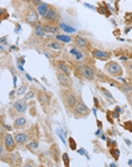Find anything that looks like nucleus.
Masks as SVG:
<instances>
[{
  "label": "nucleus",
  "instance_id": "20",
  "mask_svg": "<svg viewBox=\"0 0 132 167\" xmlns=\"http://www.w3.org/2000/svg\"><path fill=\"white\" fill-rule=\"evenodd\" d=\"M51 155H52L53 157V160L55 161V163H58L59 160H60V157H61V154H60V150H59V148H58V146L54 143L52 147H51Z\"/></svg>",
  "mask_w": 132,
  "mask_h": 167
},
{
  "label": "nucleus",
  "instance_id": "37",
  "mask_svg": "<svg viewBox=\"0 0 132 167\" xmlns=\"http://www.w3.org/2000/svg\"><path fill=\"white\" fill-rule=\"evenodd\" d=\"M18 61L20 62V65H24V62H25V59H24V58H19V59H18Z\"/></svg>",
  "mask_w": 132,
  "mask_h": 167
},
{
  "label": "nucleus",
  "instance_id": "2",
  "mask_svg": "<svg viewBox=\"0 0 132 167\" xmlns=\"http://www.w3.org/2000/svg\"><path fill=\"white\" fill-rule=\"evenodd\" d=\"M76 72L78 74V77L85 79V80L93 81L95 79V70L89 65H82V63L78 65L77 69H76Z\"/></svg>",
  "mask_w": 132,
  "mask_h": 167
},
{
  "label": "nucleus",
  "instance_id": "23",
  "mask_svg": "<svg viewBox=\"0 0 132 167\" xmlns=\"http://www.w3.org/2000/svg\"><path fill=\"white\" fill-rule=\"evenodd\" d=\"M27 149H29L32 152H35V150L38 149V141L34 140V141L29 142V143L27 145Z\"/></svg>",
  "mask_w": 132,
  "mask_h": 167
},
{
  "label": "nucleus",
  "instance_id": "8",
  "mask_svg": "<svg viewBox=\"0 0 132 167\" xmlns=\"http://www.w3.org/2000/svg\"><path fill=\"white\" fill-rule=\"evenodd\" d=\"M57 78H58V81L60 84V86L62 87H66V88H70L72 86L71 83V79L69 76H67L66 74H63L62 71L57 69Z\"/></svg>",
  "mask_w": 132,
  "mask_h": 167
},
{
  "label": "nucleus",
  "instance_id": "4",
  "mask_svg": "<svg viewBox=\"0 0 132 167\" xmlns=\"http://www.w3.org/2000/svg\"><path fill=\"white\" fill-rule=\"evenodd\" d=\"M72 112H73L75 117H77V119L87 117L88 115H89V113H90V111H89V109L87 107V105L84 103V100H78L77 104L75 105V107L72 109Z\"/></svg>",
  "mask_w": 132,
  "mask_h": 167
},
{
  "label": "nucleus",
  "instance_id": "10",
  "mask_svg": "<svg viewBox=\"0 0 132 167\" xmlns=\"http://www.w3.org/2000/svg\"><path fill=\"white\" fill-rule=\"evenodd\" d=\"M13 109H15L17 113H20V114H23V113H25L28 109V105H27V100L24 98V100H15L14 103H13Z\"/></svg>",
  "mask_w": 132,
  "mask_h": 167
},
{
  "label": "nucleus",
  "instance_id": "24",
  "mask_svg": "<svg viewBox=\"0 0 132 167\" xmlns=\"http://www.w3.org/2000/svg\"><path fill=\"white\" fill-rule=\"evenodd\" d=\"M57 40L61 41L62 43H69V42H72V39H71L70 36H67V35H60V34H58V35H57Z\"/></svg>",
  "mask_w": 132,
  "mask_h": 167
},
{
  "label": "nucleus",
  "instance_id": "22",
  "mask_svg": "<svg viewBox=\"0 0 132 167\" xmlns=\"http://www.w3.org/2000/svg\"><path fill=\"white\" fill-rule=\"evenodd\" d=\"M59 27H60L61 29H63L64 32H67V33H75V32H76V29H75L73 27L67 25V24H64V23H60V24H59Z\"/></svg>",
  "mask_w": 132,
  "mask_h": 167
},
{
  "label": "nucleus",
  "instance_id": "39",
  "mask_svg": "<svg viewBox=\"0 0 132 167\" xmlns=\"http://www.w3.org/2000/svg\"><path fill=\"white\" fill-rule=\"evenodd\" d=\"M125 142H126V143H128V145H129V146H130V145H131V142H130V140H125Z\"/></svg>",
  "mask_w": 132,
  "mask_h": 167
},
{
  "label": "nucleus",
  "instance_id": "38",
  "mask_svg": "<svg viewBox=\"0 0 132 167\" xmlns=\"http://www.w3.org/2000/svg\"><path fill=\"white\" fill-rule=\"evenodd\" d=\"M115 111H117V112H119V113H120V112H121V109H120V107H119V106H117V107H115Z\"/></svg>",
  "mask_w": 132,
  "mask_h": 167
},
{
  "label": "nucleus",
  "instance_id": "11",
  "mask_svg": "<svg viewBox=\"0 0 132 167\" xmlns=\"http://www.w3.org/2000/svg\"><path fill=\"white\" fill-rule=\"evenodd\" d=\"M91 55H93V58L101 60V61H108L112 57V54L110 52H106V51L103 50H97V49L91 51Z\"/></svg>",
  "mask_w": 132,
  "mask_h": 167
},
{
  "label": "nucleus",
  "instance_id": "31",
  "mask_svg": "<svg viewBox=\"0 0 132 167\" xmlns=\"http://www.w3.org/2000/svg\"><path fill=\"white\" fill-rule=\"evenodd\" d=\"M101 91L104 93V94H105V96H107V97H108L110 100H113V96H112V94L108 92V91H107L106 88H103V87H101Z\"/></svg>",
  "mask_w": 132,
  "mask_h": 167
},
{
  "label": "nucleus",
  "instance_id": "33",
  "mask_svg": "<svg viewBox=\"0 0 132 167\" xmlns=\"http://www.w3.org/2000/svg\"><path fill=\"white\" fill-rule=\"evenodd\" d=\"M107 143H110V145H107L108 147H115V145H116V142L113 140H110V139H107Z\"/></svg>",
  "mask_w": 132,
  "mask_h": 167
},
{
  "label": "nucleus",
  "instance_id": "9",
  "mask_svg": "<svg viewBox=\"0 0 132 167\" xmlns=\"http://www.w3.org/2000/svg\"><path fill=\"white\" fill-rule=\"evenodd\" d=\"M37 100L41 103V105L43 106V109H44L50 105L51 97H50V95L45 92V91H38V92H37Z\"/></svg>",
  "mask_w": 132,
  "mask_h": 167
},
{
  "label": "nucleus",
  "instance_id": "13",
  "mask_svg": "<svg viewBox=\"0 0 132 167\" xmlns=\"http://www.w3.org/2000/svg\"><path fill=\"white\" fill-rule=\"evenodd\" d=\"M45 45L50 49V50L53 51H60L63 49V44L59 40H53V39H50L45 42Z\"/></svg>",
  "mask_w": 132,
  "mask_h": 167
},
{
  "label": "nucleus",
  "instance_id": "1",
  "mask_svg": "<svg viewBox=\"0 0 132 167\" xmlns=\"http://www.w3.org/2000/svg\"><path fill=\"white\" fill-rule=\"evenodd\" d=\"M60 96L62 98V103L63 105L69 109H73L75 105L77 104L78 102V96L75 94V93L71 91L70 88H66V87H62L61 91H60Z\"/></svg>",
  "mask_w": 132,
  "mask_h": 167
},
{
  "label": "nucleus",
  "instance_id": "7",
  "mask_svg": "<svg viewBox=\"0 0 132 167\" xmlns=\"http://www.w3.org/2000/svg\"><path fill=\"white\" fill-rule=\"evenodd\" d=\"M1 142L3 143V146H5L6 150L8 151V152H11V151L15 149V147H16L15 138H14L10 133H8V132L1 138Z\"/></svg>",
  "mask_w": 132,
  "mask_h": 167
},
{
  "label": "nucleus",
  "instance_id": "6",
  "mask_svg": "<svg viewBox=\"0 0 132 167\" xmlns=\"http://www.w3.org/2000/svg\"><path fill=\"white\" fill-rule=\"evenodd\" d=\"M59 18H60L59 10L55 8V7L51 6L50 9H49V11L46 13V15L44 16L43 20L46 22V23H54V24H55V23L59 20Z\"/></svg>",
  "mask_w": 132,
  "mask_h": 167
},
{
  "label": "nucleus",
  "instance_id": "42",
  "mask_svg": "<svg viewBox=\"0 0 132 167\" xmlns=\"http://www.w3.org/2000/svg\"><path fill=\"white\" fill-rule=\"evenodd\" d=\"M129 165H130V166H132V160H131V159L129 160Z\"/></svg>",
  "mask_w": 132,
  "mask_h": 167
},
{
  "label": "nucleus",
  "instance_id": "12",
  "mask_svg": "<svg viewBox=\"0 0 132 167\" xmlns=\"http://www.w3.org/2000/svg\"><path fill=\"white\" fill-rule=\"evenodd\" d=\"M55 67L58 70H60L62 71L63 74H66L67 76H71V68L68 66V63L67 62H64V61H62V60H58V61H55Z\"/></svg>",
  "mask_w": 132,
  "mask_h": 167
},
{
  "label": "nucleus",
  "instance_id": "32",
  "mask_svg": "<svg viewBox=\"0 0 132 167\" xmlns=\"http://www.w3.org/2000/svg\"><path fill=\"white\" fill-rule=\"evenodd\" d=\"M126 70H128L129 75L132 76V62H128L126 63Z\"/></svg>",
  "mask_w": 132,
  "mask_h": 167
},
{
  "label": "nucleus",
  "instance_id": "26",
  "mask_svg": "<svg viewBox=\"0 0 132 167\" xmlns=\"http://www.w3.org/2000/svg\"><path fill=\"white\" fill-rule=\"evenodd\" d=\"M121 91H122L124 94H129V93L132 91V86H130L129 84H126L125 81H124L123 85L121 86Z\"/></svg>",
  "mask_w": 132,
  "mask_h": 167
},
{
  "label": "nucleus",
  "instance_id": "35",
  "mask_svg": "<svg viewBox=\"0 0 132 167\" xmlns=\"http://www.w3.org/2000/svg\"><path fill=\"white\" fill-rule=\"evenodd\" d=\"M94 103H95V106H96V107H98V106H99V103H98L97 97H94Z\"/></svg>",
  "mask_w": 132,
  "mask_h": 167
},
{
  "label": "nucleus",
  "instance_id": "19",
  "mask_svg": "<svg viewBox=\"0 0 132 167\" xmlns=\"http://www.w3.org/2000/svg\"><path fill=\"white\" fill-rule=\"evenodd\" d=\"M14 138H15L16 143L23 145V143H26V142L28 141L29 135H28V133H26V132H18V133H16L14 135Z\"/></svg>",
  "mask_w": 132,
  "mask_h": 167
},
{
  "label": "nucleus",
  "instance_id": "28",
  "mask_svg": "<svg viewBox=\"0 0 132 167\" xmlns=\"http://www.w3.org/2000/svg\"><path fill=\"white\" fill-rule=\"evenodd\" d=\"M62 160L64 163V166L66 167H69V163H70V159H69V155L67 152L62 154Z\"/></svg>",
  "mask_w": 132,
  "mask_h": 167
},
{
  "label": "nucleus",
  "instance_id": "21",
  "mask_svg": "<svg viewBox=\"0 0 132 167\" xmlns=\"http://www.w3.org/2000/svg\"><path fill=\"white\" fill-rule=\"evenodd\" d=\"M26 124H27V120H26V117H24V116L17 117V119H15V121H14V128H15V129H22V128H24Z\"/></svg>",
  "mask_w": 132,
  "mask_h": 167
},
{
  "label": "nucleus",
  "instance_id": "15",
  "mask_svg": "<svg viewBox=\"0 0 132 167\" xmlns=\"http://www.w3.org/2000/svg\"><path fill=\"white\" fill-rule=\"evenodd\" d=\"M69 53L71 54V57L75 59L76 61H78V62H81V61H84V59H85V54L81 52V49L79 48H77V46H73V48H71L70 50H69Z\"/></svg>",
  "mask_w": 132,
  "mask_h": 167
},
{
  "label": "nucleus",
  "instance_id": "16",
  "mask_svg": "<svg viewBox=\"0 0 132 167\" xmlns=\"http://www.w3.org/2000/svg\"><path fill=\"white\" fill-rule=\"evenodd\" d=\"M43 27H44V31L46 32V34H53V35H58L59 33V26L57 25V24H54V23H44L43 24Z\"/></svg>",
  "mask_w": 132,
  "mask_h": 167
},
{
  "label": "nucleus",
  "instance_id": "18",
  "mask_svg": "<svg viewBox=\"0 0 132 167\" xmlns=\"http://www.w3.org/2000/svg\"><path fill=\"white\" fill-rule=\"evenodd\" d=\"M50 5L49 4H45V2H41L40 5H37L35 7L36 11L38 13V15L42 17V18H44V16L46 15V13L49 11V9H50Z\"/></svg>",
  "mask_w": 132,
  "mask_h": 167
},
{
  "label": "nucleus",
  "instance_id": "5",
  "mask_svg": "<svg viewBox=\"0 0 132 167\" xmlns=\"http://www.w3.org/2000/svg\"><path fill=\"white\" fill-rule=\"evenodd\" d=\"M23 20L29 25H35L38 23V13L36 11V9L28 7L25 10V15H24Z\"/></svg>",
  "mask_w": 132,
  "mask_h": 167
},
{
  "label": "nucleus",
  "instance_id": "3",
  "mask_svg": "<svg viewBox=\"0 0 132 167\" xmlns=\"http://www.w3.org/2000/svg\"><path fill=\"white\" fill-rule=\"evenodd\" d=\"M104 70H105L106 75L114 77V78H119L123 75V69L116 61H107V63L104 67Z\"/></svg>",
  "mask_w": 132,
  "mask_h": 167
},
{
  "label": "nucleus",
  "instance_id": "27",
  "mask_svg": "<svg viewBox=\"0 0 132 167\" xmlns=\"http://www.w3.org/2000/svg\"><path fill=\"white\" fill-rule=\"evenodd\" d=\"M27 87H28V85H27V84H23V85H22V86L18 88L17 91H16V94H17V96H20V95H23L24 93L26 92Z\"/></svg>",
  "mask_w": 132,
  "mask_h": 167
},
{
  "label": "nucleus",
  "instance_id": "14",
  "mask_svg": "<svg viewBox=\"0 0 132 167\" xmlns=\"http://www.w3.org/2000/svg\"><path fill=\"white\" fill-rule=\"evenodd\" d=\"M72 42L75 43V45L77 46V48H79L81 50H84V49H87L88 45H89V43H88L87 39H85V37H82V36H80V35H77V36H75L73 37V40Z\"/></svg>",
  "mask_w": 132,
  "mask_h": 167
},
{
  "label": "nucleus",
  "instance_id": "25",
  "mask_svg": "<svg viewBox=\"0 0 132 167\" xmlns=\"http://www.w3.org/2000/svg\"><path fill=\"white\" fill-rule=\"evenodd\" d=\"M110 154L112 155V157H113L115 160H119V158H120V150H119L116 147L111 148V149H110Z\"/></svg>",
  "mask_w": 132,
  "mask_h": 167
},
{
  "label": "nucleus",
  "instance_id": "29",
  "mask_svg": "<svg viewBox=\"0 0 132 167\" xmlns=\"http://www.w3.org/2000/svg\"><path fill=\"white\" fill-rule=\"evenodd\" d=\"M69 147H70L71 150H76L77 149V143L75 141V139L73 138H69Z\"/></svg>",
  "mask_w": 132,
  "mask_h": 167
},
{
  "label": "nucleus",
  "instance_id": "34",
  "mask_svg": "<svg viewBox=\"0 0 132 167\" xmlns=\"http://www.w3.org/2000/svg\"><path fill=\"white\" fill-rule=\"evenodd\" d=\"M131 125H132L131 122H126V123H124V128H125V129H128V130H130V131L132 132V129L130 128Z\"/></svg>",
  "mask_w": 132,
  "mask_h": 167
},
{
  "label": "nucleus",
  "instance_id": "30",
  "mask_svg": "<svg viewBox=\"0 0 132 167\" xmlns=\"http://www.w3.org/2000/svg\"><path fill=\"white\" fill-rule=\"evenodd\" d=\"M34 96H35V93L33 92V91H29L28 93H26V94H25V100H32Z\"/></svg>",
  "mask_w": 132,
  "mask_h": 167
},
{
  "label": "nucleus",
  "instance_id": "36",
  "mask_svg": "<svg viewBox=\"0 0 132 167\" xmlns=\"http://www.w3.org/2000/svg\"><path fill=\"white\" fill-rule=\"evenodd\" d=\"M96 123H97V126H98V128H99V129H101V128H102V126H103V123H102V122H101V121H98V120H97V121H96Z\"/></svg>",
  "mask_w": 132,
  "mask_h": 167
},
{
  "label": "nucleus",
  "instance_id": "41",
  "mask_svg": "<svg viewBox=\"0 0 132 167\" xmlns=\"http://www.w3.org/2000/svg\"><path fill=\"white\" fill-rule=\"evenodd\" d=\"M99 133H101V130H97V131H96V135H98Z\"/></svg>",
  "mask_w": 132,
  "mask_h": 167
},
{
  "label": "nucleus",
  "instance_id": "40",
  "mask_svg": "<svg viewBox=\"0 0 132 167\" xmlns=\"http://www.w3.org/2000/svg\"><path fill=\"white\" fill-rule=\"evenodd\" d=\"M26 77L28 78V79H29V80H32V78H31V76H29V75H27V74H26Z\"/></svg>",
  "mask_w": 132,
  "mask_h": 167
},
{
  "label": "nucleus",
  "instance_id": "17",
  "mask_svg": "<svg viewBox=\"0 0 132 167\" xmlns=\"http://www.w3.org/2000/svg\"><path fill=\"white\" fill-rule=\"evenodd\" d=\"M33 32H34V35L35 37H40V39H44L46 36V32L44 31V27L42 24H35L33 25Z\"/></svg>",
  "mask_w": 132,
  "mask_h": 167
}]
</instances>
